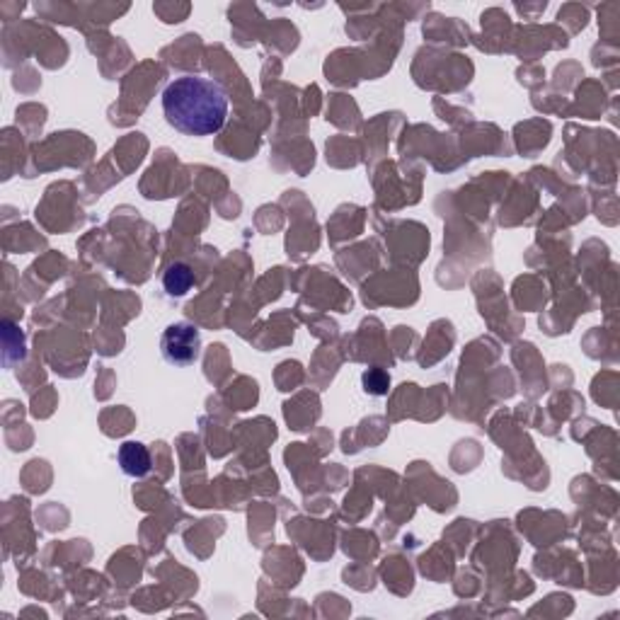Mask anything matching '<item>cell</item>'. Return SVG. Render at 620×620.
<instances>
[{
  "mask_svg": "<svg viewBox=\"0 0 620 620\" xmlns=\"http://www.w3.org/2000/svg\"><path fill=\"white\" fill-rule=\"evenodd\" d=\"M194 286V272L182 262H175L163 272V289L167 296H184Z\"/></svg>",
  "mask_w": 620,
  "mask_h": 620,
  "instance_id": "277c9868",
  "label": "cell"
},
{
  "mask_svg": "<svg viewBox=\"0 0 620 620\" xmlns=\"http://www.w3.org/2000/svg\"><path fill=\"white\" fill-rule=\"evenodd\" d=\"M160 349H163L165 362L175 363V366H190V363L197 362L199 354H201L199 330L190 322H175L163 332Z\"/></svg>",
  "mask_w": 620,
  "mask_h": 620,
  "instance_id": "7a4b0ae2",
  "label": "cell"
},
{
  "mask_svg": "<svg viewBox=\"0 0 620 620\" xmlns=\"http://www.w3.org/2000/svg\"><path fill=\"white\" fill-rule=\"evenodd\" d=\"M163 114L184 136H214L228 119V95L208 78H175L163 90Z\"/></svg>",
  "mask_w": 620,
  "mask_h": 620,
  "instance_id": "6da1fadb",
  "label": "cell"
},
{
  "mask_svg": "<svg viewBox=\"0 0 620 620\" xmlns=\"http://www.w3.org/2000/svg\"><path fill=\"white\" fill-rule=\"evenodd\" d=\"M117 461H119L124 475H129V477H146L151 473V453L138 441L121 444L117 451Z\"/></svg>",
  "mask_w": 620,
  "mask_h": 620,
  "instance_id": "3957f363",
  "label": "cell"
},
{
  "mask_svg": "<svg viewBox=\"0 0 620 620\" xmlns=\"http://www.w3.org/2000/svg\"><path fill=\"white\" fill-rule=\"evenodd\" d=\"M363 386H366V390H369L371 396H386L390 379H388L380 369H373L363 376Z\"/></svg>",
  "mask_w": 620,
  "mask_h": 620,
  "instance_id": "5b68a950",
  "label": "cell"
}]
</instances>
